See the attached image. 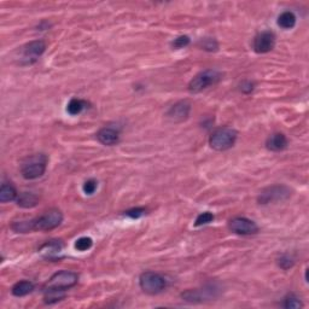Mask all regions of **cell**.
I'll use <instances>...</instances> for the list:
<instances>
[{
	"label": "cell",
	"instance_id": "ffe728a7",
	"mask_svg": "<svg viewBox=\"0 0 309 309\" xmlns=\"http://www.w3.org/2000/svg\"><path fill=\"white\" fill-rule=\"evenodd\" d=\"M87 105H89V103H87L86 100L73 98V99L69 102L68 106H66V111H68L70 115L75 116V115H79V114H81L82 111L87 108Z\"/></svg>",
	"mask_w": 309,
	"mask_h": 309
},
{
	"label": "cell",
	"instance_id": "cb8c5ba5",
	"mask_svg": "<svg viewBox=\"0 0 309 309\" xmlns=\"http://www.w3.org/2000/svg\"><path fill=\"white\" fill-rule=\"evenodd\" d=\"M93 241L90 237H81L75 242V249L79 251H87L92 247Z\"/></svg>",
	"mask_w": 309,
	"mask_h": 309
},
{
	"label": "cell",
	"instance_id": "2e32d148",
	"mask_svg": "<svg viewBox=\"0 0 309 309\" xmlns=\"http://www.w3.org/2000/svg\"><path fill=\"white\" fill-rule=\"evenodd\" d=\"M16 203H17L18 207L25 208V209H31V208L38 206L39 197L31 192H22L18 194Z\"/></svg>",
	"mask_w": 309,
	"mask_h": 309
},
{
	"label": "cell",
	"instance_id": "ac0fdd59",
	"mask_svg": "<svg viewBox=\"0 0 309 309\" xmlns=\"http://www.w3.org/2000/svg\"><path fill=\"white\" fill-rule=\"evenodd\" d=\"M18 197L17 191H16L15 186L11 183H4L0 187V202L6 203V202L16 201Z\"/></svg>",
	"mask_w": 309,
	"mask_h": 309
},
{
	"label": "cell",
	"instance_id": "4fadbf2b",
	"mask_svg": "<svg viewBox=\"0 0 309 309\" xmlns=\"http://www.w3.org/2000/svg\"><path fill=\"white\" fill-rule=\"evenodd\" d=\"M214 292L215 290H213V287L203 290H187V291H185L181 295V297H183L186 302L197 303L202 302V301L204 300H208V298L214 297Z\"/></svg>",
	"mask_w": 309,
	"mask_h": 309
},
{
	"label": "cell",
	"instance_id": "8992f818",
	"mask_svg": "<svg viewBox=\"0 0 309 309\" xmlns=\"http://www.w3.org/2000/svg\"><path fill=\"white\" fill-rule=\"evenodd\" d=\"M291 196V190L285 185H273L270 187H266L258 194L257 202L258 204H270L274 202H281L287 199Z\"/></svg>",
	"mask_w": 309,
	"mask_h": 309
},
{
	"label": "cell",
	"instance_id": "9a60e30c",
	"mask_svg": "<svg viewBox=\"0 0 309 309\" xmlns=\"http://www.w3.org/2000/svg\"><path fill=\"white\" fill-rule=\"evenodd\" d=\"M266 148L274 153L283 151L287 148V138L283 133H274L268 137L267 142H266Z\"/></svg>",
	"mask_w": 309,
	"mask_h": 309
},
{
	"label": "cell",
	"instance_id": "7402d4cb",
	"mask_svg": "<svg viewBox=\"0 0 309 309\" xmlns=\"http://www.w3.org/2000/svg\"><path fill=\"white\" fill-rule=\"evenodd\" d=\"M11 228L16 233H29L34 231L33 219L31 220H23V221H15L11 225Z\"/></svg>",
	"mask_w": 309,
	"mask_h": 309
},
{
	"label": "cell",
	"instance_id": "603a6c76",
	"mask_svg": "<svg viewBox=\"0 0 309 309\" xmlns=\"http://www.w3.org/2000/svg\"><path fill=\"white\" fill-rule=\"evenodd\" d=\"M283 306H284V308H286V309H297V308H302L303 303L301 302L300 298L295 296V295H289L287 297H285Z\"/></svg>",
	"mask_w": 309,
	"mask_h": 309
},
{
	"label": "cell",
	"instance_id": "9c48e42d",
	"mask_svg": "<svg viewBox=\"0 0 309 309\" xmlns=\"http://www.w3.org/2000/svg\"><path fill=\"white\" fill-rule=\"evenodd\" d=\"M228 227L232 232L239 236H251V234H256L258 232V226L252 220L247 219V217H234L228 223Z\"/></svg>",
	"mask_w": 309,
	"mask_h": 309
},
{
	"label": "cell",
	"instance_id": "e0dca14e",
	"mask_svg": "<svg viewBox=\"0 0 309 309\" xmlns=\"http://www.w3.org/2000/svg\"><path fill=\"white\" fill-rule=\"evenodd\" d=\"M34 290V284L29 280H22L18 281L12 286L11 294L16 297H23L27 295L31 294Z\"/></svg>",
	"mask_w": 309,
	"mask_h": 309
},
{
	"label": "cell",
	"instance_id": "52a82bcc",
	"mask_svg": "<svg viewBox=\"0 0 309 309\" xmlns=\"http://www.w3.org/2000/svg\"><path fill=\"white\" fill-rule=\"evenodd\" d=\"M63 221V214L58 209H51L40 217L33 219L34 231H51Z\"/></svg>",
	"mask_w": 309,
	"mask_h": 309
},
{
	"label": "cell",
	"instance_id": "5b68a950",
	"mask_svg": "<svg viewBox=\"0 0 309 309\" xmlns=\"http://www.w3.org/2000/svg\"><path fill=\"white\" fill-rule=\"evenodd\" d=\"M221 80V73L214 69H208L197 74L188 84V90L192 93H198L201 91L208 89L212 85L217 84Z\"/></svg>",
	"mask_w": 309,
	"mask_h": 309
},
{
	"label": "cell",
	"instance_id": "ba28073f",
	"mask_svg": "<svg viewBox=\"0 0 309 309\" xmlns=\"http://www.w3.org/2000/svg\"><path fill=\"white\" fill-rule=\"evenodd\" d=\"M46 50V44L42 40H35V41H31L29 44L25 45L22 47V57H21V62L22 64H33L39 60L40 56L45 52Z\"/></svg>",
	"mask_w": 309,
	"mask_h": 309
},
{
	"label": "cell",
	"instance_id": "d4e9b609",
	"mask_svg": "<svg viewBox=\"0 0 309 309\" xmlns=\"http://www.w3.org/2000/svg\"><path fill=\"white\" fill-rule=\"evenodd\" d=\"M213 220H214V215H213L212 213H209V212L202 213V214H199L198 216H197L194 226H196V227H199V226L208 225V223L213 222Z\"/></svg>",
	"mask_w": 309,
	"mask_h": 309
},
{
	"label": "cell",
	"instance_id": "484cf974",
	"mask_svg": "<svg viewBox=\"0 0 309 309\" xmlns=\"http://www.w3.org/2000/svg\"><path fill=\"white\" fill-rule=\"evenodd\" d=\"M199 45L202 46V49L206 50V51H216L217 47H219V45H217L216 40L215 39H212V38H207V39H203L201 42H199Z\"/></svg>",
	"mask_w": 309,
	"mask_h": 309
},
{
	"label": "cell",
	"instance_id": "5bb4252c",
	"mask_svg": "<svg viewBox=\"0 0 309 309\" xmlns=\"http://www.w3.org/2000/svg\"><path fill=\"white\" fill-rule=\"evenodd\" d=\"M97 138L103 145L106 146H113L115 144L119 143L120 140V134L115 128H111V127H104L97 133Z\"/></svg>",
	"mask_w": 309,
	"mask_h": 309
},
{
	"label": "cell",
	"instance_id": "8fae6325",
	"mask_svg": "<svg viewBox=\"0 0 309 309\" xmlns=\"http://www.w3.org/2000/svg\"><path fill=\"white\" fill-rule=\"evenodd\" d=\"M191 111V104L186 100L179 102L172 106V108L168 110L167 117L172 122H183L187 119L190 115Z\"/></svg>",
	"mask_w": 309,
	"mask_h": 309
},
{
	"label": "cell",
	"instance_id": "4dcf8cb0",
	"mask_svg": "<svg viewBox=\"0 0 309 309\" xmlns=\"http://www.w3.org/2000/svg\"><path fill=\"white\" fill-rule=\"evenodd\" d=\"M252 90H254V84L250 81H244L242 82L241 85V91L243 93H250L252 92Z\"/></svg>",
	"mask_w": 309,
	"mask_h": 309
},
{
	"label": "cell",
	"instance_id": "44dd1931",
	"mask_svg": "<svg viewBox=\"0 0 309 309\" xmlns=\"http://www.w3.org/2000/svg\"><path fill=\"white\" fill-rule=\"evenodd\" d=\"M44 292H45L44 302L46 303V305L57 303L65 297L64 290H45Z\"/></svg>",
	"mask_w": 309,
	"mask_h": 309
},
{
	"label": "cell",
	"instance_id": "f1b7e54d",
	"mask_svg": "<svg viewBox=\"0 0 309 309\" xmlns=\"http://www.w3.org/2000/svg\"><path fill=\"white\" fill-rule=\"evenodd\" d=\"M97 187H98L97 181L94 179H90L84 184V192L86 194H93L94 191L97 190Z\"/></svg>",
	"mask_w": 309,
	"mask_h": 309
},
{
	"label": "cell",
	"instance_id": "7a4b0ae2",
	"mask_svg": "<svg viewBox=\"0 0 309 309\" xmlns=\"http://www.w3.org/2000/svg\"><path fill=\"white\" fill-rule=\"evenodd\" d=\"M237 137H238V133L236 129L223 127V128L216 129L210 135L209 145L210 148L216 151L228 150L234 145Z\"/></svg>",
	"mask_w": 309,
	"mask_h": 309
},
{
	"label": "cell",
	"instance_id": "30bf717a",
	"mask_svg": "<svg viewBox=\"0 0 309 309\" xmlns=\"http://www.w3.org/2000/svg\"><path fill=\"white\" fill-rule=\"evenodd\" d=\"M274 46H276V35L273 31H265L257 34L252 42V47L256 53H267L272 51Z\"/></svg>",
	"mask_w": 309,
	"mask_h": 309
},
{
	"label": "cell",
	"instance_id": "f546056e",
	"mask_svg": "<svg viewBox=\"0 0 309 309\" xmlns=\"http://www.w3.org/2000/svg\"><path fill=\"white\" fill-rule=\"evenodd\" d=\"M144 214H145V209H144V208H134V209L127 210V212L124 213V215L130 217V219H138V217L143 216Z\"/></svg>",
	"mask_w": 309,
	"mask_h": 309
},
{
	"label": "cell",
	"instance_id": "d6986e66",
	"mask_svg": "<svg viewBox=\"0 0 309 309\" xmlns=\"http://www.w3.org/2000/svg\"><path fill=\"white\" fill-rule=\"evenodd\" d=\"M296 15L291 11H284L278 17V26L283 29H292L296 26Z\"/></svg>",
	"mask_w": 309,
	"mask_h": 309
},
{
	"label": "cell",
	"instance_id": "4316f807",
	"mask_svg": "<svg viewBox=\"0 0 309 309\" xmlns=\"http://www.w3.org/2000/svg\"><path fill=\"white\" fill-rule=\"evenodd\" d=\"M190 38H188L187 35H181V36H178L177 39H174V41L172 42V46L174 47V49H184V47H186L187 45H190Z\"/></svg>",
	"mask_w": 309,
	"mask_h": 309
},
{
	"label": "cell",
	"instance_id": "3957f363",
	"mask_svg": "<svg viewBox=\"0 0 309 309\" xmlns=\"http://www.w3.org/2000/svg\"><path fill=\"white\" fill-rule=\"evenodd\" d=\"M140 289L148 295L161 294L167 287V280L156 272H144L139 278Z\"/></svg>",
	"mask_w": 309,
	"mask_h": 309
},
{
	"label": "cell",
	"instance_id": "6da1fadb",
	"mask_svg": "<svg viewBox=\"0 0 309 309\" xmlns=\"http://www.w3.org/2000/svg\"><path fill=\"white\" fill-rule=\"evenodd\" d=\"M47 157L44 154H35L26 157L21 163V173L27 180H34L42 177L46 172Z\"/></svg>",
	"mask_w": 309,
	"mask_h": 309
},
{
	"label": "cell",
	"instance_id": "83f0119b",
	"mask_svg": "<svg viewBox=\"0 0 309 309\" xmlns=\"http://www.w3.org/2000/svg\"><path fill=\"white\" fill-rule=\"evenodd\" d=\"M294 263H295L294 258L289 256V255H284V256H281L278 260L279 267H281L283 270H289V268H291L292 266H294Z\"/></svg>",
	"mask_w": 309,
	"mask_h": 309
},
{
	"label": "cell",
	"instance_id": "7c38bea8",
	"mask_svg": "<svg viewBox=\"0 0 309 309\" xmlns=\"http://www.w3.org/2000/svg\"><path fill=\"white\" fill-rule=\"evenodd\" d=\"M63 249H64V244L62 243V241H50L40 247L39 252L46 260H57V258L60 260Z\"/></svg>",
	"mask_w": 309,
	"mask_h": 309
},
{
	"label": "cell",
	"instance_id": "277c9868",
	"mask_svg": "<svg viewBox=\"0 0 309 309\" xmlns=\"http://www.w3.org/2000/svg\"><path fill=\"white\" fill-rule=\"evenodd\" d=\"M79 281V276L70 271H61L55 273L44 286L45 290H68L75 286Z\"/></svg>",
	"mask_w": 309,
	"mask_h": 309
}]
</instances>
